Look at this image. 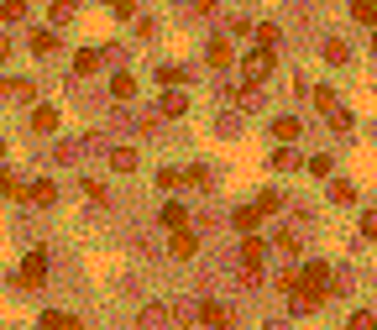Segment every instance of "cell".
Listing matches in <instances>:
<instances>
[{
  "label": "cell",
  "mask_w": 377,
  "mask_h": 330,
  "mask_svg": "<svg viewBox=\"0 0 377 330\" xmlns=\"http://www.w3.org/2000/svg\"><path fill=\"white\" fill-rule=\"evenodd\" d=\"M257 210H262V215H278V210H283V194H273V189L257 194Z\"/></svg>",
  "instance_id": "cell-26"
},
{
  "label": "cell",
  "mask_w": 377,
  "mask_h": 330,
  "mask_svg": "<svg viewBox=\"0 0 377 330\" xmlns=\"http://www.w3.org/2000/svg\"><path fill=\"white\" fill-rule=\"evenodd\" d=\"M163 226H168V231H184V226H188V205L168 200V205H163Z\"/></svg>",
  "instance_id": "cell-12"
},
{
  "label": "cell",
  "mask_w": 377,
  "mask_h": 330,
  "mask_svg": "<svg viewBox=\"0 0 377 330\" xmlns=\"http://www.w3.org/2000/svg\"><path fill=\"white\" fill-rule=\"evenodd\" d=\"M0 189L11 194V200H26V189H21V178H11V173H0Z\"/></svg>",
  "instance_id": "cell-36"
},
{
  "label": "cell",
  "mask_w": 377,
  "mask_h": 330,
  "mask_svg": "<svg viewBox=\"0 0 377 330\" xmlns=\"http://www.w3.org/2000/svg\"><path fill=\"white\" fill-rule=\"evenodd\" d=\"M351 330H377V314L372 309H356L351 314Z\"/></svg>",
  "instance_id": "cell-34"
},
{
  "label": "cell",
  "mask_w": 377,
  "mask_h": 330,
  "mask_svg": "<svg viewBox=\"0 0 377 330\" xmlns=\"http://www.w3.org/2000/svg\"><path fill=\"white\" fill-rule=\"evenodd\" d=\"M351 16L367 21V26H377V0H351Z\"/></svg>",
  "instance_id": "cell-22"
},
{
  "label": "cell",
  "mask_w": 377,
  "mask_h": 330,
  "mask_svg": "<svg viewBox=\"0 0 377 330\" xmlns=\"http://www.w3.org/2000/svg\"><path fill=\"white\" fill-rule=\"evenodd\" d=\"M273 168H299V152H293V147H278V152H273Z\"/></svg>",
  "instance_id": "cell-32"
},
{
  "label": "cell",
  "mask_w": 377,
  "mask_h": 330,
  "mask_svg": "<svg viewBox=\"0 0 377 330\" xmlns=\"http://www.w3.org/2000/svg\"><path fill=\"white\" fill-rule=\"evenodd\" d=\"M168 320H173V309H168V305H147L137 325H142V330H168Z\"/></svg>",
  "instance_id": "cell-9"
},
{
  "label": "cell",
  "mask_w": 377,
  "mask_h": 330,
  "mask_svg": "<svg viewBox=\"0 0 377 330\" xmlns=\"http://www.w3.org/2000/svg\"><path fill=\"white\" fill-rule=\"evenodd\" d=\"M43 278H47V252H43V246H32L26 262H21V273H16V283L21 288H43Z\"/></svg>",
  "instance_id": "cell-3"
},
{
  "label": "cell",
  "mask_w": 377,
  "mask_h": 330,
  "mask_svg": "<svg viewBox=\"0 0 377 330\" xmlns=\"http://www.w3.org/2000/svg\"><path fill=\"white\" fill-rule=\"evenodd\" d=\"M0 100H21V105H32V100H37V84H32V79H0Z\"/></svg>",
  "instance_id": "cell-5"
},
{
  "label": "cell",
  "mask_w": 377,
  "mask_h": 330,
  "mask_svg": "<svg viewBox=\"0 0 377 330\" xmlns=\"http://www.w3.org/2000/svg\"><path fill=\"white\" fill-rule=\"evenodd\" d=\"M188 183H194V189H205V183H210V168H188V173H184Z\"/></svg>",
  "instance_id": "cell-41"
},
{
  "label": "cell",
  "mask_w": 377,
  "mask_h": 330,
  "mask_svg": "<svg viewBox=\"0 0 377 330\" xmlns=\"http://www.w3.org/2000/svg\"><path fill=\"white\" fill-rule=\"evenodd\" d=\"M351 126H356V121H351V110H346V105H341V110L330 115V131H341V137H346V131H351Z\"/></svg>",
  "instance_id": "cell-30"
},
{
  "label": "cell",
  "mask_w": 377,
  "mask_h": 330,
  "mask_svg": "<svg viewBox=\"0 0 377 330\" xmlns=\"http://www.w3.org/2000/svg\"><path fill=\"white\" fill-rule=\"evenodd\" d=\"M157 79H163V84H184L188 69H179V63H163V69H157Z\"/></svg>",
  "instance_id": "cell-25"
},
{
  "label": "cell",
  "mask_w": 377,
  "mask_h": 330,
  "mask_svg": "<svg viewBox=\"0 0 377 330\" xmlns=\"http://www.w3.org/2000/svg\"><path fill=\"white\" fill-rule=\"evenodd\" d=\"M37 330H79L74 314H63V309H47L43 320H37Z\"/></svg>",
  "instance_id": "cell-13"
},
{
  "label": "cell",
  "mask_w": 377,
  "mask_h": 330,
  "mask_svg": "<svg viewBox=\"0 0 377 330\" xmlns=\"http://www.w3.org/2000/svg\"><path fill=\"white\" fill-rule=\"evenodd\" d=\"M32 126H37V131H58V110H52V105H37V110H32Z\"/></svg>",
  "instance_id": "cell-19"
},
{
  "label": "cell",
  "mask_w": 377,
  "mask_h": 330,
  "mask_svg": "<svg viewBox=\"0 0 377 330\" xmlns=\"http://www.w3.org/2000/svg\"><path fill=\"white\" fill-rule=\"evenodd\" d=\"M84 194H89L94 205H105V200H111V194H105V183H100V178H84Z\"/></svg>",
  "instance_id": "cell-37"
},
{
  "label": "cell",
  "mask_w": 377,
  "mask_h": 330,
  "mask_svg": "<svg viewBox=\"0 0 377 330\" xmlns=\"http://www.w3.org/2000/svg\"><path fill=\"white\" fill-rule=\"evenodd\" d=\"M105 6H111L116 16H137V0H105Z\"/></svg>",
  "instance_id": "cell-40"
},
{
  "label": "cell",
  "mask_w": 377,
  "mask_h": 330,
  "mask_svg": "<svg viewBox=\"0 0 377 330\" xmlns=\"http://www.w3.org/2000/svg\"><path fill=\"white\" fill-rule=\"evenodd\" d=\"M309 95H315V110H325V121H330L335 110H341V100H335V89H325V84H315Z\"/></svg>",
  "instance_id": "cell-15"
},
{
  "label": "cell",
  "mask_w": 377,
  "mask_h": 330,
  "mask_svg": "<svg viewBox=\"0 0 377 330\" xmlns=\"http://www.w3.org/2000/svg\"><path fill=\"white\" fill-rule=\"evenodd\" d=\"M52 47H58V37H52V32H32V52H43V58H47Z\"/></svg>",
  "instance_id": "cell-27"
},
{
  "label": "cell",
  "mask_w": 377,
  "mask_h": 330,
  "mask_svg": "<svg viewBox=\"0 0 377 330\" xmlns=\"http://www.w3.org/2000/svg\"><path fill=\"white\" fill-rule=\"evenodd\" d=\"M325 299H330L325 288H309V283H299V288L288 294V309H293V314H315L320 305H325Z\"/></svg>",
  "instance_id": "cell-4"
},
{
  "label": "cell",
  "mask_w": 377,
  "mask_h": 330,
  "mask_svg": "<svg viewBox=\"0 0 377 330\" xmlns=\"http://www.w3.org/2000/svg\"><path fill=\"white\" fill-rule=\"evenodd\" d=\"M257 42H262L267 52H273V47H278V26H273V21H262V26H257Z\"/></svg>",
  "instance_id": "cell-29"
},
{
  "label": "cell",
  "mask_w": 377,
  "mask_h": 330,
  "mask_svg": "<svg viewBox=\"0 0 377 330\" xmlns=\"http://www.w3.org/2000/svg\"><path fill=\"white\" fill-rule=\"evenodd\" d=\"M267 330H283V325H278V320H267Z\"/></svg>",
  "instance_id": "cell-43"
},
{
  "label": "cell",
  "mask_w": 377,
  "mask_h": 330,
  "mask_svg": "<svg viewBox=\"0 0 377 330\" xmlns=\"http://www.w3.org/2000/svg\"><path fill=\"white\" fill-rule=\"evenodd\" d=\"M26 200H32V205H43V210H47L52 200H58V183H52V178H37V183H32V189H26Z\"/></svg>",
  "instance_id": "cell-11"
},
{
  "label": "cell",
  "mask_w": 377,
  "mask_h": 330,
  "mask_svg": "<svg viewBox=\"0 0 377 330\" xmlns=\"http://www.w3.org/2000/svg\"><path fill=\"white\" fill-rule=\"evenodd\" d=\"M157 110H163V115H184V110H188V95H184V89H168Z\"/></svg>",
  "instance_id": "cell-17"
},
{
  "label": "cell",
  "mask_w": 377,
  "mask_h": 330,
  "mask_svg": "<svg viewBox=\"0 0 377 330\" xmlns=\"http://www.w3.org/2000/svg\"><path fill=\"white\" fill-rule=\"evenodd\" d=\"M100 58H105L100 47H79L74 52V74H94V69H100Z\"/></svg>",
  "instance_id": "cell-14"
},
{
  "label": "cell",
  "mask_w": 377,
  "mask_h": 330,
  "mask_svg": "<svg viewBox=\"0 0 377 330\" xmlns=\"http://www.w3.org/2000/svg\"><path fill=\"white\" fill-rule=\"evenodd\" d=\"M111 168H116V173H131V168H137V152H131V147H116V152H111Z\"/></svg>",
  "instance_id": "cell-21"
},
{
  "label": "cell",
  "mask_w": 377,
  "mask_h": 330,
  "mask_svg": "<svg viewBox=\"0 0 377 330\" xmlns=\"http://www.w3.org/2000/svg\"><path fill=\"white\" fill-rule=\"evenodd\" d=\"M199 325H210V330H225V325H231V309H225L220 299H205V305H199Z\"/></svg>",
  "instance_id": "cell-6"
},
{
  "label": "cell",
  "mask_w": 377,
  "mask_h": 330,
  "mask_svg": "<svg viewBox=\"0 0 377 330\" xmlns=\"http://www.w3.org/2000/svg\"><path fill=\"white\" fill-rule=\"evenodd\" d=\"M111 95H116V100H131V95H137V79H131V74H116V79H111Z\"/></svg>",
  "instance_id": "cell-20"
},
{
  "label": "cell",
  "mask_w": 377,
  "mask_h": 330,
  "mask_svg": "<svg viewBox=\"0 0 377 330\" xmlns=\"http://www.w3.org/2000/svg\"><path fill=\"white\" fill-rule=\"evenodd\" d=\"M273 241H278V252H283V257H299V231H278Z\"/></svg>",
  "instance_id": "cell-23"
},
{
  "label": "cell",
  "mask_w": 377,
  "mask_h": 330,
  "mask_svg": "<svg viewBox=\"0 0 377 330\" xmlns=\"http://www.w3.org/2000/svg\"><path fill=\"white\" fill-rule=\"evenodd\" d=\"M299 131H304V126H299V121H293V115H278V121H273V137L283 142V147H288V142H293V137H299Z\"/></svg>",
  "instance_id": "cell-16"
},
{
  "label": "cell",
  "mask_w": 377,
  "mask_h": 330,
  "mask_svg": "<svg viewBox=\"0 0 377 330\" xmlns=\"http://www.w3.org/2000/svg\"><path fill=\"white\" fill-rule=\"evenodd\" d=\"M215 6L220 0H194V16H215Z\"/></svg>",
  "instance_id": "cell-42"
},
{
  "label": "cell",
  "mask_w": 377,
  "mask_h": 330,
  "mask_svg": "<svg viewBox=\"0 0 377 330\" xmlns=\"http://www.w3.org/2000/svg\"><path fill=\"white\" fill-rule=\"evenodd\" d=\"M299 283H309V288H325V294H330V268H325V262H304Z\"/></svg>",
  "instance_id": "cell-10"
},
{
  "label": "cell",
  "mask_w": 377,
  "mask_h": 330,
  "mask_svg": "<svg viewBox=\"0 0 377 330\" xmlns=\"http://www.w3.org/2000/svg\"><path fill=\"white\" fill-rule=\"evenodd\" d=\"M372 52H377V32H372Z\"/></svg>",
  "instance_id": "cell-44"
},
{
  "label": "cell",
  "mask_w": 377,
  "mask_h": 330,
  "mask_svg": "<svg viewBox=\"0 0 377 330\" xmlns=\"http://www.w3.org/2000/svg\"><path fill=\"white\" fill-rule=\"evenodd\" d=\"M0 157H6V142H0Z\"/></svg>",
  "instance_id": "cell-45"
},
{
  "label": "cell",
  "mask_w": 377,
  "mask_h": 330,
  "mask_svg": "<svg viewBox=\"0 0 377 330\" xmlns=\"http://www.w3.org/2000/svg\"><path fill=\"white\" fill-rule=\"evenodd\" d=\"M168 252L188 262V257H194V252H199V236H194V231H188V226H184V231H173V241H168Z\"/></svg>",
  "instance_id": "cell-8"
},
{
  "label": "cell",
  "mask_w": 377,
  "mask_h": 330,
  "mask_svg": "<svg viewBox=\"0 0 377 330\" xmlns=\"http://www.w3.org/2000/svg\"><path fill=\"white\" fill-rule=\"evenodd\" d=\"M267 74H273V52H267V47H257V52L241 58V79H247V89H257Z\"/></svg>",
  "instance_id": "cell-2"
},
{
  "label": "cell",
  "mask_w": 377,
  "mask_h": 330,
  "mask_svg": "<svg viewBox=\"0 0 377 330\" xmlns=\"http://www.w3.org/2000/svg\"><path fill=\"white\" fill-rule=\"evenodd\" d=\"M205 58L215 63V69H225V63H231V37H215V42H210V52H205Z\"/></svg>",
  "instance_id": "cell-18"
},
{
  "label": "cell",
  "mask_w": 377,
  "mask_h": 330,
  "mask_svg": "<svg viewBox=\"0 0 377 330\" xmlns=\"http://www.w3.org/2000/svg\"><path fill=\"white\" fill-rule=\"evenodd\" d=\"M330 168H335V163H330V152H315V157H309V173H320V178H325Z\"/></svg>",
  "instance_id": "cell-33"
},
{
  "label": "cell",
  "mask_w": 377,
  "mask_h": 330,
  "mask_svg": "<svg viewBox=\"0 0 377 330\" xmlns=\"http://www.w3.org/2000/svg\"><path fill=\"white\" fill-rule=\"evenodd\" d=\"M231 226H236L241 236H257V226H262V210H257V205H241V210H231Z\"/></svg>",
  "instance_id": "cell-7"
},
{
  "label": "cell",
  "mask_w": 377,
  "mask_h": 330,
  "mask_svg": "<svg viewBox=\"0 0 377 330\" xmlns=\"http://www.w3.org/2000/svg\"><path fill=\"white\" fill-rule=\"evenodd\" d=\"M157 183H163V189H179V183H184V168H163V173H157Z\"/></svg>",
  "instance_id": "cell-38"
},
{
  "label": "cell",
  "mask_w": 377,
  "mask_h": 330,
  "mask_svg": "<svg viewBox=\"0 0 377 330\" xmlns=\"http://www.w3.org/2000/svg\"><path fill=\"white\" fill-rule=\"evenodd\" d=\"M361 236H367V241H377V210H367V215H361Z\"/></svg>",
  "instance_id": "cell-39"
},
{
  "label": "cell",
  "mask_w": 377,
  "mask_h": 330,
  "mask_svg": "<svg viewBox=\"0 0 377 330\" xmlns=\"http://www.w3.org/2000/svg\"><path fill=\"white\" fill-rule=\"evenodd\" d=\"M0 16H6V21H21V16H26V0H6V6H0Z\"/></svg>",
  "instance_id": "cell-35"
},
{
  "label": "cell",
  "mask_w": 377,
  "mask_h": 330,
  "mask_svg": "<svg viewBox=\"0 0 377 330\" xmlns=\"http://www.w3.org/2000/svg\"><path fill=\"white\" fill-rule=\"evenodd\" d=\"M325 58H330V63H346L351 52H346V42H341V37H330V42H325Z\"/></svg>",
  "instance_id": "cell-31"
},
{
  "label": "cell",
  "mask_w": 377,
  "mask_h": 330,
  "mask_svg": "<svg viewBox=\"0 0 377 330\" xmlns=\"http://www.w3.org/2000/svg\"><path fill=\"white\" fill-rule=\"evenodd\" d=\"M330 200H335V205H351V200H356V189H351L346 178H335V183H330Z\"/></svg>",
  "instance_id": "cell-24"
},
{
  "label": "cell",
  "mask_w": 377,
  "mask_h": 330,
  "mask_svg": "<svg viewBox=\"0 0 377 330\" xmlns=\"http://www.w3.org/2000/svg\"><path fill=\"white\" fill-rule=\"evenodd\" d=\"M262 262H267V241L262 236H247V241H241V283L247 288L262 283Z\"/></svg>",
  "instance_id": "cell-1"
},
{
  "label": "cell",
  "mask_w": 377,
  "mask_h": 330,
  "mask_svg": "<svg viewBox=\"0 0 377 330\" xmlns=\"http://www.w3.org/2000/svg\"><path fill=\"white\" fill-rule=\"evenodd\" d=\"M63 21H74V0H52V26H63Z\"/></svg>",
  "instance_id": "cell-28"
}]
</instances>
